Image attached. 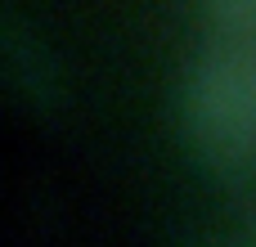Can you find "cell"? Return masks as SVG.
I'll use <instances>...</instances> for the list:
<instances>
[{
	"instance_id": "obj_2",
	"label": "cell",
	"mask_w": 256,
	"mask_h": 247,
	"mask_svg": "<svg viewBox=\"0 0 256 247\" xmlns=\"http://www.w3.org/2000/svg\"><path fill=\"white\" fill-rule=\"evenodd\" d=\"M216 36H256V0H198Z\"/></svg>"
},
{
	"instance_id": "obj_1",
	"label": "cell",
	"mask_w": 256,
	"mask_h": 247,
	"mask_svg": "<svg viewBox=\"0 0 256 247\" xmlns=\"http://www.w3.org/2000/svg\"><path fill=\"white\" fill-rule=\"evenodd\" d=\"M180 126L212 166L256 162V36H212L180 81Z\"/></svg>"
},
{
	"instance_id": "obj_4",
	"label": "cell",
	"mask_w": 256,
	"mask_h": 247,
	"mask_svg": "<svg viewBox=\"0 0 256 247\" xmlns=\"http://www.w3.org/2000/svg\"><path fill=\"white\" fill-rule=\"evenodd\" d=\"M243 234H248V238H252V243H256V212H252V216H248V225H243Z\"/></svg>"
},
{
	"instance_id": "obj_3",
	"label": "cell",
	"mask_w": 256,
	"mask_h": 247,
	"mask_svg": "<svg viewBox=\"0 0 256 247\" xmlns=\"http://www.w3.org/2000/svg\"><path fill=\"white\" fill-rule=\"evenodd\" d=\"M216 247H256L248 234H238V238H225V243H216Z\"/></svg>"
}]
</instances>
